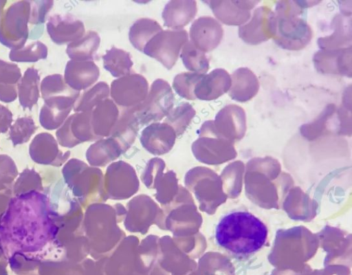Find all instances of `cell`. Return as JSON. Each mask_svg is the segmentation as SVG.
Returning <instances> with one entry per match:
<instances>
[{
	"mask_svg": "<svg viewBox=\"0 0 352 275\" xmlns=\"http://www.w3.org/2000/svg\"><path fill=\"white\" fill-rule=\"evenodd\" d=\"M266 226L247 211H234L218 223L215 238L224 249L236 254H250L258 251L267 237Z\"/></svg>",
	"mask_w": 352,
	"mask_h": 275,
	"instance_id": "obj_1",
	"label": "cell"
},
{
	"mask_svg": "<svg viewBox=\"0 0 352 275\" xmlns=\"http://www.w3.org/2000/svg\"><path fill=\"white\" fill-rule=\"evenodd\" d=\"M320 1H279L275 8L276 34L273 38L277 45L288 50H300L311 41L313 31L307 23V8Z\"/></svg>",
	"mask_w": 352,
	"mask_h": 275,
	"instance_id": "obj_2",
	"label": "cell"
},
{
	"mask_svg": "<svg viewBox=\"0 0 352 275\" xmlns=\"http://www.w3.org/2000/svg\"><path fill=\"white\" fill-rule=\"evenodd\" d=\"M30 3H12L0 19V43L11 50L23 47L28 37Z\"/></svg>",
	"mask_w": 352,
	"mask_h": 275,
	"instance_id": "obj_3",
	"label": "cell"
},
{
	"mask_svg": "<svg viewBox=\"0 0 352 275\" xmlns=\"http://www.w3.org/2000/svg\"><path fill=\"white\" fill-rule=\"evenodd\" d=\"M175 96L170 85L158 78L152 83L146 98L134 111L140 125L156 122L173 109Z\"/></svg>",
	"mask_w": 352,
	"mask_h": 275,
	"instance_id": "obj_4",
	"label": "cell"
},
{
	"mask_svg": "<svg viewBox=\"0 0 352 275\" xmlns=\"http://www.w3.org/2000/svg\"><path fill=\"white\" fill-rule=\"evenodd\" d=\"M188 41V34L186 30H163L146 43L142 52L170 69Z\"/></svg>",
	"mask_w": 352,
	"mask_h": 275,
	"instance_id": "obj_5",
	"label": "cell"
},
{
	"mask_svg": "<svg viewBox=\"0 0 352 275\" xmlns=\"http://www.w3.org/2000/svg\"><path fill=\"white\" fill-rule=\"evenodd\" d=\"M148 93V81L139 74H130L111 83L110 95L112 100L122 110L134 113L144 102Z\"/></svg>",
	"mask_w": 352,
	"mask_h": 275,
	"instance_id": "obj_6",
	"label": "cell"
},
{
	"mask_svg": "<svg viewBox=\"0 0 352 275\" xmlns=\"http://www.w3.org/2000/svg\"><path fill=\"white\" fill-rule=\"evenodd\" d=\"M239 36L245 43L258 45L274 38L276 34L274 12L266 6L257 8L251 19L239 28Z\"/></svg>",
	"mask_w": 352,
	"mask_h": 275,
	"instance_id": "obj_7",
	"label": "cell"
},
{
	"mask_svg": "<svg viewBox=\"0 0 352 275\" xmlns=\"http://www.w3.org/2000/svg\"><path fill=\"white\" fill-rule=\"evenodd\" d=\"M351 46L334 50H320L314 55L313 62L319 73L351 78Z\"/></svg>",
	"mask_w": 352,
	"mask_h": 275,
	"instance_id": "obj_8",
	"label": "cell"
},
{
	"mask_svg": "<svg viewBox=\"0 0 352 275\" xmlns=\"http://www.w3.org/2000/svg\"><path fill=\"white\" fill-rule=\"evenodd\" d=\"M223 34L221 25L209 16H201L195 20L189 31L190 41L204 53L214 50L221 43Z\"/></svg>",
	"mask_w": 352,
	"mask_h": 275,
	"instance_id": "obj_9",
	"label": "cell"
},
{
	"mask_svg": "<svg viewBox=\"0 0 352 275\" xmlns=\"http://www.w3.org/2000/svg\"><path fill=\"white\" fill-rule=\"evenodd\" d=\"M208 5L216 18L228 25H242L251 16L250 10L258 1L212 0L204 1Z\"/></svg>",
	"mask_w": 352,
	"mask_h": 275,
	"instance_id": "obj_10",
	"label": "cell"
},
{
	"mask_svg": "<svg viewBox=\"0 0 352 275\" xmlns=\"http://www.w3.org/2000/svg\"><path fill=\"white\" fill-rule=\"evenodd\" d=\"M46 28L52 41L58 45H69L85 34L83 22L70 14L51 16Z\"/></svg>",
	"mask_w": 352,
	"mask_h": 275,
	"instance_id": "obj_11",
	"label": "cell"
},
{
	"mask_svg": "<svg viewBox=\"0 0 352 275\" xmlns=\"http://www.w3.org/2000/svg\"><path fill=\"white\" fill-rule=\"evenodd\" d=\"M56 135L60 144L67 146L98 138L92 131L91 111L71 115L57 131Z\"/></svg>",
	"mask_w": 352,
	"mask_h": 275,
	"instance_id": "obj_12",
	"label": "cell"
},
{
	"mask_svg": "<svg viewBox=\"0 0 352 275\" xmlns=\"http://www.w3.org/2000/svg\"><path fill=\"white\" fill-rule=\"evenodd\" d=\"M79 96H58L44 100L39 114L41 126L48 130L60 127L68 118Z\"/></svg>",
	"mask_w": 352,
	"mask_h": 275,
	"instance_id": "obj_13",
	"label": "cell"
},
{
	"mask_svg": "<svg viewBox=\"0 0 352 275\" xmlns=\"http://www.w3.org/2000/svg\"><path fill=\"white\" fill-rule=\"evenodd\" d=\"M99 76L100 69L93 60H70L66 64L63 78L70 88L80 91L92 86Z\"/></svg>",
	"mask_w": 352,
	"mask_h": 275,
	"instance_id": "obj_14",
	"label": "cell"
},
{
	"mask_svg": "<svg viewBox=\"0 0 352 275\" xmlns=\"http://www.w3.org/2000/svg\"><path fill=\"white\" fill-rule=\"evenodd\" d=\"M176 133L166 122H153L141 133L140 141L143 146L153 154L168 152L174 145Z\"/></svg>",
	"mask_w": 352,
	"mask_h": 275,
	"instance_id": "obj_15",
	"label": "cell"
},
{
	"mask_svg": "<svg viewBox=\"0 0 352 275\" xmlns=\"http://www.w3.org/2000/svg\"><path fill=\"white\" fill-rule=\"evenodd\" d=\"M231 86V77L222 68L213 69L204 74L196 85L194 94L196 99L213 100L226 93Z\"/></svg>",
	"mask_w": 352,
	"mask_h": 275,
	"instance_id": "obj_16",
	"label": "cell"
},
{
	"mask_svg": "<svg viewBox=\"0 0 352 275\" xmlns=\"http://www.w3.org/2000/svg\"><path fill=\"white\" fill-rule=\"evenodd\" d=\"M216 132H222L232 137H241L246 129V116L244 109L230 104L223 107L213 120Z\"/></svg>",
	"mask_w": 352,
	"mask_h": 275,
	"instance_id": "obj_17",
	"label": "cell"
},
{
	"mask_svg": "<svg viewBox=\"0 0 352 275\" xmlns=\"http://www.w3.org/2000/svg\"><path fill=\"white\" fill-rule=\"evenodd\" d=\"M197 2L193 0H172L168 1L162 13L164 26L172 30H182L195 16Z\"/></svg>",
	"mask_w": 352,
	"mask_h": 275,
	"instance_id": "obj_18",
	"label": "cell"
},
{
	"mask_svg": "<svg viewBox=\"0 0 352 275\" xmlns=\"http://www.w3.org/2000/svg\"><path fill=\"white\" fill-rule=\"evenodd\" d=\"M230 77L231 86L228 95L232 100L245 102L250 100L258 93L259 81L249 68H238Z\"/></svg>",
	"mask_w": 352,
	"mask_h": 275,
	"instance_id": "obj_19",
	"label": "cell"
},
{
	"mask_svg": "<svg viewBox=\"0 0 352 275\" xmlns=\"http://www.w3.org/2000/svg\"><path fill=\"white\" fill-rule=\"evenodd\" d=\"M119 116V109L112 100L107 98L98 104L91 111V126L94 135L98 138L110 135Z\"/></svg>",
	"mask_w": 352,
	"mask_h": 275,
	"instance_id": "obj_20",
	"label": "cell"
},
{
	"mask_svg": "<svg viewBox=\"0 0 352 275\" xmlns=\"http://www.w3.org/2000/svg\"><path fill=\"white\" fill-rule=\"evenodd\" d=\"M346 15L337 14L331 21L333 33L317 40L321 50H334L351 46V20Z\"/></svg>",
	"mask_w": 352,
	"mask_h": 275,
	"instance_id": "obj_21",
	"label": "cell"
},
{
	"mask_svg": "<svg viewBox=\"0 0 352 275\" xmlns=\"http://www.w3.org/2000/svg\"><path fill=\"white\" fill-rule=\"evenodd\" d=\"M100 43L98 34L92 30L87 31L82 37L69 43L66 52L71 60H93Z\"/></svg>",
	"mask_w": 352,
	"mask_h": 275,
	"instance_id": "obj_22",
	"label": "cell"
},
{
	"mask_svg": "<svg viewBox=\"0 0 352 275\" xmlns=\"http://www.w3.org/2000/svg\"><path fill=\"white\" fill-rule=\"evenodd\" d=\"M40 76L34 67L28 68L17 85L20 104L24 109H31L39 98Z\"/></svg>",
	"mask_w": 352,
	"mask_h": 275,
	"instance_id": "obj_23",
	"label": "cell"
},
{
	"mask_svg": "<svg viewBox=\"0 0 352 275\" xmlns=\"http://www.w3.org/2000/svg\"><path fill=\"white\" fill-rule=\"evenodd\" d=\"M140 124L133 112L122 110L111 135L118 144L126 148L134 141Z\"/></svg>",
	"mask_w": 352,
	"mask_h": 275,
	"instance_id": "obj_24",
	"label": "cell"
},
{
	"mask_svg": "<svg viewBox=\"0 0 352 275\" xmlns=\"http://www.w3.org/2000/svg\"><path fill=\"white\" fill-rule=\"evenodd\" d=\"M163 30L155 20L149 18L138 19L130 28L129 39L138 51L143 52L146 43L158 32Z\"/></svg>",
	"mask_w": 352,
	"mask_h": 275,
	"instance_id": "obj_25",
	"label": "cell"
},
{
	"mask_svg": "<svg viewBox=\"0 0 352 275\" xmlns=\"http://www.w3.org/2000/svg\"><path fill=\"white\" fill-rule=\"evenodd\" d=\"M102 59L104 68L113 77L118 78L131 74L133 63L128 52L113 46L107 50Z\"/></svg>",
	"mask_w": 352,
	"mask_h": 275,
	"instance_id": "obj_26",
	"label": "cell"
},
{
	"mask_svg": "<svg viewBox=\"0 0 352 275\" xmlns=\"http://www.w3.org/2000/svg\"><path fill=\"white\" fill-rule=\"evenodd\" d=\"M109 85L105 82H98L79 96L74 103V111L89 112L100 102L109 98Z\"/></svg>",
	"mask_w": 352,
	"mask_h": 275,
	"instance_id": "obj_27",
	"label": "cell"
},
{
	"mask_svg": "<svg viewBox=\"0 0 352 275\" xmlns=\"http://www.w3.org/2000/svg\"><path fill=\"white\" fill-rule=\"evenodd\" d=\"M185 67L191 72L205 74L209 69V60L204 52L188 41L182 47L180 54Z\"/></svg>",
	"mask_w": 352,
	"mask_h": 275,
	"instance_id": "obj_28",
	"label": "cell"
},
{
	"mask_svg": "<svg viewBox=\"0 0 352 275\" xmlns=\"http://www.w3.org/2000/svg\"><path fill=\"white\" fill-rule=\"evenodd\" d=\"M196 111L186 102L179 103L166 116L164 122L169 124L177 135L183 133L195 117Z\"/></svg>",
	"mask_w": 352,
	"mask_h": 275,
	"instance_id": "obj_29",
	"label": "cell"
},
{
	"mask_svg": "<svg viewBox=\"0 0 352 275\" xmlns=\"http://www.w3.org/2000/svg\"><path fill=\"white\" fill-rule=\"evenodd\" d=\"M41 91L43 100L53 96L80 95L79 91L70 88L63 76L58 74L43 78L41 83Z\"/></svg>",
	"mask_w": 352,
	"mask_h": 275,
	"instance_id": "obj_30",
	"label": "cell"
},
{
	"mask_svg": "<svg viewBox=\"0 0 352 275\" xmlns=\"http://www.w3.org/2000/svg\"><path fill=\"white\" fill-rule=\"evenodd\" d=\"M47 56V47L41 41H34L19 50H11L9 58L19 63H32L45 59Z\"/></svg>",
	"mask_w": 352,
	"mask_h": 275,
	"instance_id": "obj_31",
	"label": "cell"
},
{
	"mask_svg": "<svg viewBox=\"0 0 352 275\" xmlns=\"http://www.w3.org/2000/svg\"><path fill=\"white\" fill-rule=\"evenodd\" d=\"M204 74L187 72L177 74L173 82V88L182 98L195 100V88Z\"/></svg>",
	"mask_w": 352,
	"mask_h": 275,
	"instance_id": "obj_32",
	"label": "cell"
},
{
	"mask_svg": "<svg viewBox=\"0 0 352 275\" xmlns=\"http://www.w3.org/2000/svg\"><path fill=\"white\" fill-rule=\"evenodd\" d=\"M118 147V144L112 138L102 140L89 147L87 157L93 162L114 158L119 155Z\"/></svg>",
	"mask_w": 352,
	"mask_h": 275,
	"instance_id": "obj_33",
	"label": "cell"
},
{
	"mask_svg": "<svg viewBox=\"0 0 352 275\" xmlns=\"http://www.w3.org/2000/svg\"><path fill=\"white\" fill-rule=\"evenodd\" d=\"M36 128L32 118L30 117L19 118L10 127V138L14 143L23 142L29 139L34 133Z\"/></svg>",
	"mask_w": 352,
	"mask_h": 275,
	"instance_id": "obj_34",
	"label": "cell"
},
{
	"mask_svg": "<svg viewBox=\"0 0 352 275\" xmlns=\"http://www.w3.org/2000/svg\"><path fill=\"white\" fill-rule=\"evenodd\" d=\"M21 77L17 65L0 60V84L16 85Z\"/></svg>",
	"mask_w": 352,
	"mask_h": 275,
	"instance_id": "obj_35",
	"label": "cell"
},
{
	"mask_svg": "<svg viewBox=\"0 0 352 275\" xmlns=\"http://www.w3.org/2000/svg\"><path fill=\"white\" fill-rule=\"evenodd\" d=\"M336 112V107L334 104H329L312 122L302 125L300 130L303 133L310 131H320L325 128L326 124L329 122Z\"/></svg>",
	"mask_w": 352,
	"mask_h": 275,
	"instance_id": "obj_36",
	"label": "cell"
},
{
	"mask_svg": "<svg viewBox=\"0 0 352 275\" xmlns=\"http://www.w3.org/2000/svg\"><path fill=\"white\" fill-rule=\"evenodd\" d=\"M30 3L29 23L41 24L45 22V17L53 6L52 1H33Z\"/></svg>",
	"mask_w": 352,
	"mask_h": 275,
	"instance_id": "obj_37",
	"label": "cell"
},
{
	"mask_svg": "<svg viewBox=\"0 0 352 275\" xmlns=\"http://www.w3.org/2000/svg\"><path fill=\"white\" fill-rule=\"evenodd\" d=\"M18 96L16 85L0 84V100L4 102H11L15 100Z\"/></svg>",
	"mask_w": 352,
	"mask_h": 275,
	"instance_id": "obj_38",
	"label": "cell"
},
{
	"mask_svg": "<svg viewBox=\"0 0 352 275\" xmlns=\"http://www.w3.org/2000/svg\"><path fill=\"white\" fill-rule=\"evenodd\" d=\"M12 122V113L6 107L0 104V133L6 132Z\"/></svg>",
	"mask_w": 352,
	"mask_h": 275,
	"instance_id": "obj_39",
	"label": "cell"
},
{
	"mask_svg": "<svg viewBox=\"0 0 352 275\" xmlns=\"http://www.w3.org/2000/svg\"><path fill=\"white\" fill-rule=\"evenodd\" d=\"M6 4V1L0 0V19H1V15L3 12V10Z\"/></svg>",
	"mask_w": 352,
	"mask_h": 275,
	"instance_id": "obj_40",
	"label": "cell"
}]
</instances>
